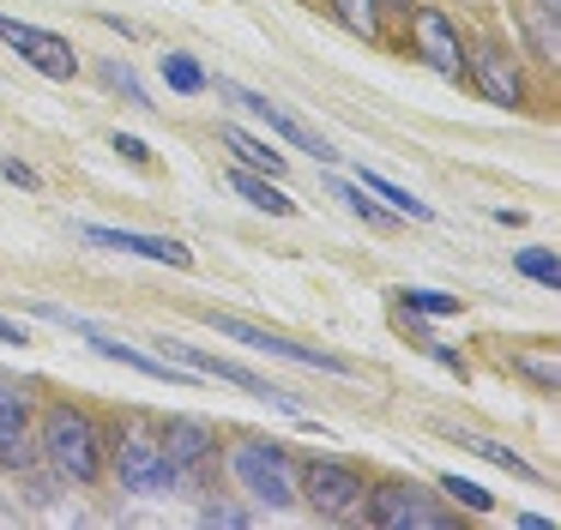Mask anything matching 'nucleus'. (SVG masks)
<instances>
[{
	"label": "nucleus",
	"instance_id": "1",
	"mask_svg": "<svg viewBox=\"0 0 561 530\" xmlns=\"http://www.w3.org/2000/svg\"><path fill=\"white\" fill-rule=\"evenodd\" d=\"M37 452L55 464V476L61 482H98L103 476V434L98 422L85 416L79 404H49V416H43V434H37Z\"/></svg>",
	"mask_w": 561,
	"mask_h": 530
},
{
	"label": "nucleus",
	"instance_id": "2",
	"mask_svg": "<svg viewBox=\"0 0 561 530\" xmlns=\"http://www.w3.org/2000/svg\"><path fill=\"white\" fill-rule=\"evenodd\" d=\"M230 470H236V482H242L248 500H260L266 512H284V506L302 500V482H296L290 452L272 446V440H242L230 452Z\"/></svg>",
	"mask_w": 561,
	"mask_h": 530
},
{
	"label": "nucleus",
	"instance_id": "3",
	"mask_svg": "<svg viewBox=\"0 0 561 530\" xmlns=\"http://www.w3.org/2000/svg\"><path fill=\"white\" fill-rule=\"evenodd\" d=\"M110 458H115V476H122L127 494H175V464L163 458V446L151 428H139V422L115 428Z\"/></svg>",
	"mask_w": 561,
	"mask_h": 530
},
{
	"label": "nucleus",
	"instance_id": "4",
	"mask_svg": "<svg viewBox=\"0 0 561 530\" xmlns=\"http://www.w3.org/2000/svg\"><path fill=\"white\" fill-rule=\"evenodd\" d=\"M363 512H368V525H380V530H453L459 525L447 506H435L423 488H404V482H380V488H368Z\"/></svg>",
	"mask_w": 561,
	"mask_h": 530
},
{
	"label": "nucleus",
	"instance_id": "5",
	"mask_svg": "<svg viewBox=\"0 0 561 530\" xmlns=\"http://www.w3.org/2000/svg\"><path fill=\"white\" fill-rule=\"evenodd\" d=\"M163 344V356L170 361H182V368H194V373H211V380H230V385H242L248 398H266V404H278L284 416H308L302 404H296L284 385H272L266 373H254V368H242V361H230V356H206L199 344H182V337H158Z\"/></svg>",
	"mask_w": 561,
	"mask_h": 530
},
{
	"label": "nucleus",
	"instance_id": "6",
	"mask_svg": "<svg viewBox=\"0 0 561 530\" xmlns=\"http://www.w3.org/2000/svg\"><path fill=\"white\" fill-rule=\"evenodd\" d=\"M206 320L218 325L224 337L248 344V349H266V356L302 361V368H320V373H356V361H351V356H332V349H314V344H290L284 332H266V325H248V320H236V313H218V308H211Z\"/></svg>",
	"mask_w": 561,
	"mask_h": 530
},
{
	"label": "nucleus",
	"instance_id": "7",
	"mask_svg": "<svg viewBox=\"0 0 561 530\" xmlns=\"http://www.w3.org/2000/svg\"><path fill=\"white\" fill-rule=\"evenodd\" d=\"M296 482H302V494L314 500V512H327V518H356L363 512L368 488L344 458H308V464L296 470Z\"/></svg>",
	"mask_w": 561,
	"mask_h": 530
},
{
	"label": "nucleus",
	"instance_id": "8",
	"mask_svg": "<svg viewBox=\"0 0 561 530\" xmlns=\"http://www.w3.org/2000/svg\"><path fill=\"white\" fill-rule=\"evenodd\" d=\"M0 43H13L19 55L43 72V79H73V72H79L73 43L55 36V31H37V24H25V19H7V12H0Z\"/></svg>",
	"mask_w": 561,
	"mask_h": 530
},
{
	"label": "nucleus",
	"instance_id": "9",
	"mask_svg": "<svg viewBox=\"0 0 561 530\" xmlns=\"http://www.w3.org/2000/svg\"><path fill=\"white\" fill-rule=\"evenodd\" d=\"M158 446H163V458L175 464V494H194L199 488V464L211 458V428L194 422V416H170L158 428Z\"/></svg>",
	"mask_w": 561,
	"mask_h": 530
},
{
	"label": "nucleus",
	"instance_id": "10",
	"mask_svg": "<svg viewBox=\"0 0 561 530\" xmlns=\"http://www.w3.org/2000/svg\"><path fill=\"white\" fill-rule=\"evenodd\" d=\"M73 235L91 241V247H110V253H139V260L175 265V272H187V265H194V253H187L175 235H139V229H103V223H79Z\"/></svg>",
	"mask_w": 561,
	"mask_h": 530
},
{
	"label": "nucleus",
	"instance_id": "11",
	"mask_svg": "<svg viewBox=\"0 0 561 530\" xmlns=\"http://www.w3.org/2000/svg\"><path fill=\"white\" fill-rule=\"evenodd\" d=\"M218 91L230 96V103H242L248 115H260V120H266L272 132H284V139L296 145V151H314L320 163H332V157H339V151H332V145L320 139L314 127H308V120H296V115H290V108H284V103H272V96H260V91H236V84H218Z\"/></svg>",
	"mask_w": 561,
	"mask_h": 530
},
{
	"label": "nucleus",
	"instance_id": "12",
	"mask_svg": "<svg viewBox=\"0 0 561 530\" xmlns=\"http://www.w3.org/2000/svg\"><path fill=\"white\" fill-rule=\"evenodd\" d=\"M411 31H416V48H423V60L440 72V79H465V43H459V31H453L447 12L423 7V12L411 19Z\"/></svg>",
	"mask_w": 561,
	"mask_h": 530
},
{
	"label": "nucleus",
	"instance_id": "13",
	"mask_svg": "<svg viewBox=\"0 0 561 530\" xmlns=\"http://www.w3.org/2000/svg\"><path fill=\"white\" fill-rule=\"evenodd\" d=\"M91 349H98L103 361H122V368H134V373H146V380H170V385H187L194 380V368H175L170 356H146V349H134V344H122V337H110V332H98L91 325Z\"/></svg>",
	"mask_w": 561,
	"mask_h": 530
},
{
	"label": "nucleus",
	"instance_id": "14",
	"mask_svg": "<svg viewBox=\"0 0 561 530\" xmlns=\"http://www.w3.org/2000/svg\"><path fill=\"white\" fill-rule=\"evenodd\" d=\"M465 67L477 72V91H483L489 103H501V108H519V103H525L519 67H513L501 48H477V55H465Z\"/></svg>",
	"mask_w": 561,
	"mask_h": 530
},
{
	"label": "nucleus",
	"instance_id": "15",
	"mask_svg": "<svg viewBox=\"0 0 561 530\" xmlns=\"http://www.w3.org/2000/svg\"><path fill=\"white\" fill-rule=\"evenodd\" d=\"M230 187L242 193L248 205H260V211H272V217H290V211H296V199H290V193H284L272 175H260V169H236V175H230Z\"/></svg>",
	"mask_w": 561,
	"mask_h": 530
},
{
	"label": "nucleus",
	"instance_id": "16",
	"mask_svg": "<svg viewBox=\"0 0 561 530\" xmlns=\"http://www.w3.org/2000/svg\"><path fill=\"white\" fill-rule=\"evenodd\" d=\"M356 187L375 193V199H387V211H399V217H416V223H428V217H435V205H428V199H416L411 187H399V181L375 175V169H363V175H356Z\"/></svg>",
	"mask_w": 561,
	"mask_h": 530
},
{
	"label": "nucleus",
	"instance_id": "17",
	"mask_svg": "<svg viewBox=\"0 0 561 530\" xmlns=\"http://www.w3.org/2000/svg\"><path fill=\"white\" fill-rule=\"evenodd\" d=\"M224 145H230V151L242 157V169H260V175H272V181L284 175V157L272 151L266 139H254V132H242V127H224Z\"/></svg>",
	"mask_w": 561,
	"mask_h": 530
},
{
	"label": "nucleus",
	"instance_id": "18",
	"mask_svg": "<svg viewBox=\"0 0 561 530\" xmlns=\"http://www.w3.org/2000/svg\"><path fill=\"white\" fill-rule=\"evenodd\" d=\"M0 464L7 470H31L37 464V434L19 416H0Z\"/></svg>",
	"mask_w": 561,
	"mask_h": 530
},
{
	"label": "nucleus",
	"instance_id": "19",
	"mask_svg": "<svg viewBox=\"0 0 561 530\" xmlns=\"http://www.w3.org/2000/svg\"><path fill=\"white\" fill-rule=\"evenodd\" d=\"M519 24H525V36H531L537 55H543V60H561V19H556V12L531 0V7L519 12Z\"/></svg>",
	"mask_w": 561,
	"mask_h": 530
},
{
	"label": "nucleus",
	"instance_id": "20",
	"mask_svg": "<svg viewBox=\"0 0 561 530\" xmlns=\"http://www.w3.org/2000/svg\"><path fill=\"white\" fill-rule=\"evenodd\" d=\"M332 199H344V205H351V217H363L368 229H392V223H399V211L363 199V187H356V181H332Z\"/></svg>",
	"mask_w": 561,
	"mask_h": 530
},
{
	"label": "nucleus",
	"instance_id": "21",
	"mask_svg": "<svg viewBox=\"0 0 561 530\" xmlns=\"http://www.w3.org/2000/svg\"><path fill=\"white\" fill-rule=\"evenodd\" d=\"M459 446H471L477 458H489V464H501L507 476H525V482H537V470L525 464V458L513 452V446H501V440H483V434H459Z\"/></svg>",
	"mask_w": 561,
	"mask_h": 530
},
{
	"label": "nucleus",
	"instance_id": "22",
	"mask_svg": "<svg viewBox=\"0 0 561 530\" xmlns=\"http://www.w3.org/2000/svg\"><path fill=\"white\" fill-rule=\"evenodd\" d=\"M163 79H170V91H182V96H194V91H206V67H199L194 55H163Z\"/></svg>",
	"mask_w": 561,
	"mask_h": 530
},
{
	"label": "nucleus",
	"instance_id": "23",
	"mask_svg": "<svg viewBox=\"0 0 561 530\" xmlns=\"http://www.w3.org/2000/svg\"><path fill=\"white\" fill-rule=\"evenodd\" d=\"M440 494H447L453 506H471V512H495V494L471 476H440Z\"/></svg>",
	"mask_w": 561,
	"mask_h": 530
},
{
	"label": "nucleus",
	"instance_id": "24",
	"mask_svg": "<svg viewBox=\"0 0 561 530\" xmlns=\"http://www.w3.org/2000/svg\"><path fill=\"white\" fill-rule=\"evenodd\" d=\"M519 272L543 289H561V260L549 247H519Z\"/></svg>",
	"mask_w": 561,
	"mask_h": 530
},
{
	"label": "nucleus",
	"instance_id": "25",
	"mask_svg": "<svg viewBox=\"0 0 561 530\" xmlns=\"http://www.w3.org/2000/svg\"><path fill=\"white\" fill-rule=\"evenodd\" d=\"M332 12H339V24H344V31H356V36H375L380 31V7H375V0H332Z\"/></svg>",
	"mask_w": 561,
	"mask_h": 530
},
{
	"label": "nucleus",
	"instance_id": "26",
	"mask_svg": "<svg viewBox=\"0 0 561 530\" xmlns=\"http://www.w3.org/2000/svg\"><path fill=\"white\" fill-rule=\"evenodd\" d=\"M392 296L404 301V313H459V308H465L459 296H440V289H411V284L392 289Z\"/></svg>",
	"mask_w": 561,
	"mask_h": 530
},
{
	"label": "nucleus",
	"instance_id": "27",
	"mask_svg": "<svg viewBox=\"0 0 561 530\" xmlns=\"http://www.w3.org/2000/svg\"><path fill=\"white\" fill-rule=\"evenodd\" d=\"M103 84H110V91H122L127 103H139V108H151V96H146V84L134 79V67H127V60H103Z\"/></svg>",
	"mask_w": 561,
	"mask_h": 530
},
{
	"label": "nucleus",
	"instance_id": "28",
	"mask_svg": "<svg viewBox=\"0 0 561 530\" xmlns=\"http://www.w3.org/2000/svg\"><path fill=\"white\" fill-rule=\"evenodd\" d=\"M0 416L31 422V385H25V380H13V373H0Z\"/></svg>",
	"mask_w": 561,
	"mask_h": 530
},
{
	"label": "nucleus",
	"instance_id": "29",
	"mask_svg": "<svg viewBox=\"0 0 561 530\" xmlns=\"http://www.w3.org/2000/svg\"><path fill=\"white\" fill-rule=\"evenodd\" d=\"M513 368H519L525 380H537L543 392H556V380H561V368H556L549 356H513Z\"/></svg>",
	"mask_w": 561,
	"mask_h": 530
},
{
	"label": "nucleus",
	"instance_id": "30",
	"mask_svg": "<svg viewBox=\"0 0 561 530\" xmlns=\"http://www.w3.org/2000/svg\"><path fill=\"white\" fill-rule=\"evenodd\" d=\"M199 518H206V525H224V530H248V525H254V512H248V506H230V500H211Z\"/></svg>",
	"mask_w": 561,
	"mask_h": 530
},
{
	"label": "nucleus",
	"instance_id": "31",
	"mask_svg": "<svg viewBox=\"0 0 561 530\" xmlns=\"http://www.w3.org/2000/svg\"><path fill=\"white\" fill-rule=\"evenodd\" d=\"M0 175L13 181V187H25V193H37V187H43V181H37V169H31V163H19V157H7V163H0Z\"/></svg>",
	"mask_w": 561,
	"mask_h": 530
},
{
	"label": "nucleus",
	"instance_id": "32",
	"mask_svg": "<svg viewBox=\"0 0 561 530\" xmlns=\"http://www.w3.org/2000/svg\"><path fill=\"white\" fill-rule=\"evenodd\" d=\"M115 151H122L127 163H151V145H146V139H134V132H115Z\"/></svg>",
	"mask_w": 561,
	"mask_h": 530
},
{
	"label": "nucleus",
	"instance_id": "33",
	"mask_svg": "<svg viewBox=\"0 0 561 530\" xmlns=\"http://www.w3.org/2000/svg\"><path fill=\"white\" fill-rule=\"evenodd\" d=\"M0 344H31V337H25V325H13V320H0Z\"/></svg>",
	"mask_w": 561,
	"mask_h": 530
},
{
	"label": "nucleus",
	"instance_id": "34",
	"mask_svg": "<svg viewBox=\"0 0 561 530\" xmlns=\"http://www.w3.org/2000/svg\"><path fill=\"white\" fill-rule=\"evenodd\" d=\"M380 12H411V0H375Z\"/></svg>",
	"mask_w": 561,
	"mask_h": 530
},
{
	"label": "nucleus",
	"instance_id": "35",
	"mask_svg": "<svg viewBox=\"0 0 561 530\" xmlns=\"http://www.w3.org/2000/svg\"><path fill=\"white\" fill-rule=\"evenodd\" d=\"M537 7H549V12H556V19H561V0H537Z\"/></svg>",
	"mask_w": 561,
	"mask_h": 530
}]
</instances>
